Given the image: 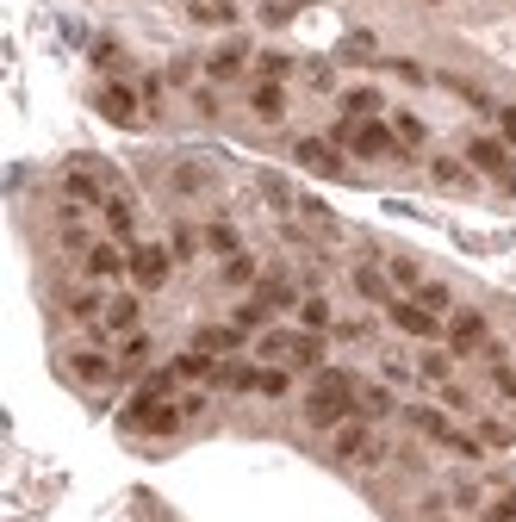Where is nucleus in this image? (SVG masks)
<instances>
[{
    "mask_svg": "<svg viewBox=\"0 0 516 522\" xmlns=\"http://www.w3.org/2000/svg\"><path fill=\"white\" fill-rule=\"evenodd\" d=\"M355 373H342V367H318V380H311V398H305V423L311 429H336V423H349L355 417Z\"/></svg>",
    "mask_w": 516,
    "mask_h": 522,
    "instance_id": "nucleus-1",
    "label": "nucleus"
},
{
    "mask_svg": "<svg viewBox=\"0 0 516 522\" xmlns=\"http://www.w3.org/2000/svg\"><path fill=\"white\" fill-rule=\"evenodd\" d=\"M330 143H336V150H349V156H361V162H374V156H392V150H398L392 125H380V119H342V125L330 131Z\"/></svg>",
    "mask_w": 516,
    "mask_h": 522,
    "instance_id": "nucleus-2",
    "label": "nucleus"
},
{
    "mask_svg": "<svg viewBox=\"0 0 516 522\" xmlns=\"http://www.w3.org/2000/svg\"><path fill=\"white\" fill-rule=\"evenodd\" d=\"M467 162H473L479 174H492L504 193H516V162H510V150H504L498 137H473V143H467Z\"/></svg>",
    "mask_w": 516,
    "mask_h": 522,
    "instance_id": "nucleus-3",
    "label": "nucleus"
},
{
    "mask_svg": "<svg viewBox=\"0 0 516 522\" xmlns=\"http://www.w3.org/2000/svg\"><path fill=\"white\" fill-rule=\"evenodd\" d=\"M168 268H175V249H162V243H131V280L143 286V293H156V286L168 280Z\"/></svg>",
    "mask_w": 516,
    "mask_h": 522,
    "instance_id": "nucleus-4",
    "label": "nucleus"
},
{
    "mask_svg": "<svg viewBox=\"0 0 516 522\" xmlns=\"http://www.w3.org/2000/svg\"><path fill=\"white\" fill-rule=\"evenodd\" d=\"M336 460H361V467H367V460H380V435L374 429H367V417H349V423H336Z\"/></svg>",
    "mask_w": 516,
    "mask_h": 522,
    "instance_id": "nucleus-5",
    "label": "nucleus"
},
{
    "mask_svg": "<svg viewBox=\"0 0 516 522\" xmlns=\"http://www.w3.org/2000/svg\"><path fill=\"white\" fill-rule=\"evenodd\" d=\"M293 156H299V168L324 174V181H342V150H336L330 137H299V143H293Z\"/></svg>",
    "mask_w": 516,
    "mask_h": 522,
    "instance_id": "nucleus-6",
    "label": "nucleus"
},
{
    "mask_svg": "<svg viewBox=\"0 0 516 522\" xmlns=\"http://www.w3.org/2000/svg\"><path fill=\"white\" fill-rule=\"evenodd\" d=\"M392 324L405 330V336H417V342H429V336H448V330L436 324V311H423L417 299H392Z\"/></svg>",
    "mask_w": 516,
    "mask_h": 522,
    "instance_id": "nucleus-7",
    "label": "nucleus"
},
{
    "mask_svg": "<svg viewBox=\"0 0 516 522\" xmlns=\"http://www.w3.org/2000/svg\"><path fill=\"white\" fill-rule=\"evenodd\" d=\"M94 106L106 112V119H112V125H137V94H131V87H125V81H106V87H100V94H94Z\"/></svg>",
    "mask_w": 516,
    "mask_h": 522,
    "instance_id": "nucleus-8",
    "label": "nucleus"
},
{
    "mask_svg": "<svg viewBox=\"0 0 516 522\" xmlns=\"http://www.w3.org/2000/svg\"><path fill=\"white\" fill-rule=\"evenodd\" d=\"M448 348H454V355L485 348V317H479V311H454V317H448Z\"/></svg>",
    "mask_w": 516,
    "mask_h": 522,
    "instance_id": "nucleus-9",
    "label": "nucleus"
},
{
    "mask_svg": "<svg viewBox=\"0 0 516 522\" xmlns=\"http://www.w3.org/2000/svg\"><path fill=\"white\" fill-rule=\"evenodd\" d=\"M81 261H88L94 280H119V274H131V249H112V243H94Z\"/></svg>",
    "mask_w": 516,
    "mask_h": 522,
    "instance_id": "nucleus-10",
    "label": "nucleus"
},
{
    "mask_svg": "<svg viewBox=\"0 0 516 522\" xmlns=\"http://www.w3.org/2000/svg\"><path fill=\"white\" fill-rule=\"evenodd\" d=\"M193 348L199 355H231V348H243V330L237 324H206V330H193Z\"/></svg>",
    "mask_w": 516,
    "mask_h": 522,
    "instance_id": "nucleus-11",
    "label": "nucleus"
},
{
    "mask_svg": "<svg viewBox=\"0 0 516 522\" xmlns=\"http://www.w3.org/2000/svg\"><path fill=\"white\" fill-rule=\"evenodd\" d=\"M69 373H75L81 386H106V380H112V361L94 355V348H75V355H69Z\"/></svg>",
    "mask_w": 516,
    "mask_h": 522,
    "instance_id": "nucleus-12",
    "label": "nucleus"
},
{
    "mask_svg": "<svg viewBox=\"0 0 516 522\" xmlns=\"http://www.w3.org/2000/svg\"><path fill=\"white\" fill-rule=\"evenodd\" d=\"M405 423H411L417 435H429V442H442V448H448V435H454V423H448L442 411H429V404H411V411H405Z\"/></svg>",
    "mask_w": 516,
    "mask_h": 522,
    "instance_id": "nucleus-13",
    "label": "nucleus"
},
{
    "mask_svg": "<svg viewBox=\"0 0 516 522\" xmlns=\"http://www.w3.org/2000/svg\"><path fill=\"white\" fill-rule=\"evenodd\" d=\"M63 193H69V206H106V199H112V193H106V187L94 181L88 168H75L69 181H63Z\"/></svg>",
    "mask_w": 516,
    "mask_h": 522,
    "instance_id": "nucleus-14",
    "label": "nucleus"
},
{
    "mask_svg": "<svg viewBox=\"0 0 516 522\" xmlns=\"http://www.w3.org/2000/svg\"><path fill=\"white\" fill-rule=\"evenodd\" d=\"M112 330H137V299H131V293L106 299V317H100V330H94V336H112Z\"/></svg>",
    "mask_w": 516,
    "mask_h": 522,
    "instance_id": "nucleus-15",
    "label": "nucleus"
},
{
    "mask_svg": "<svg viewBox=\"0 0 516 522\" xmlns=\"http://www.w3.org/2000/svg\"><path fill=\"white\" fill-rule=\"evenodd\" d=\"M212 386H224V392H255V386H262V367H243V361H224V367L212 373Z\"/></svg>",
    "mask_w": 516,
    "mask_h": 522,
    "instance_id": "nucleus-16",
    "label": "nucleus"
},
{
    "mask_svg": "<svg viewBox=\"0 0 516 522\" xmlns=\"http://www.w3.org/2000/svg\"><path fill=\"white\" fill-rule=\"evenodd\" d=\"M249 106L262 112V119H280V112H286V87L280 81H255L249 87Z\"/></svg>",
    "mask_w": 516,
    "mask_h": 522,
    "instance_id": "nucleus-17",
    "label": "nucleus"
},
{
    "mask_svg": "<svg viewBox=\"0 0 516 522\" xmlns=\"http://www.w3.org/2000/svg\"><path fill=\"white\" fill-rule=\"evenodd\" d=\"M286 361L318 373V367H324V336H318V330H299V336H293V355H286Z\"/></svg>",
    "mask_w": 516,
    "mask_h": 522,
    "instance_id": "nucleus-18",
    "label": "nucleus"
},
{
    "mask_svg": "<svg viewBox=\"0 0 516 522\" xmlns=\"http://www.w3.org/2000/svg\"><path fill=\"white\" fill-rule=\"evenodd\" d=\"M355 293L374 299V305H392V274H380V268H355Z\"/></svg>",
    "mask_w": 516,
    "mask_h": 522,
    "instance_id": "nucleus-19",
    "label": "nucleus"
},
{
    "mask_svg": "<svg viewBox=\"0 0 516 522\" xmlns=\"http://www.w3.org/2000/svg\"><path fill=\"white\" fill-rule=\"evenodd\" d=\"M187 19L193 25H231L237 7H231V0H187Z\"/></svg>",
    "mask_w": 516,
    "mask_h": 522,
    "instance_id": "nucleus-20",
    "label": "nucleus"
},
{
    "mask_svg": "<svg viewBox=\"0 0 516 522\" xmlns=\"http://www.w3.org/2000/svg\"><path fill=\"white\" fill-rule=\"evenodd\" d=\"M392 137H398V150H423V137H429V125L417 119V112H398V119H392Z\"/></svg>",
    "mask_w": 516,
    "mask_h": 522,
    "instance_id": "nucleus-21",
    "label": "nucleus"
},
{
    "mask_svg": "<svg viewBox=\"0 0 516 522\" xmlns=\"http://www.w3.org/2000/svg\"><path fill=\"white\" fill-rule=\"evenodd\" d=\"M243 63H249V50H243V44H224V50L212 56V63H206V69H212V81H231Z\"/></svg>",
    "mask_w": 516,
    "mask_h": 522,
    "instance_id": "nucleus-22",
    "label": "nucleus"
},
{
    "mask_svg": "<svg viewBox=\"0 0 516 522\" xmlns=\"http://www.w3.org/2000/svg\"><path fill=\"white\" fill-rule=\"evenodd\" d=\"M429 174H436L442 187H473V168L454 162V156H436V162H429Z\"/></svg>",
    "mask_w": 516,
    "mask_h": 522,
    "instance_id": "nucleus-23",
    "label": "nucleus"
},
{
    "mask_svg": "<svg viewBox=\"0 0 516 522\" xmlns=\"http://www.w3.org/2000/svg\"><path fill=\"white\" fill-rule=\"evenodd\" d=\"M392 411V392L386 386H361L355 392V417H386Z\"/></svg>",
    "mask_w": 516,
    "mask_h": 522,
    "instance_id": "nucleus-24",
    "label": "nucleus"
},
{
    "mask_svg": "<svg viewBox=\"0 0 516 522\" xmlns=\"http://www.w3.org/2000/svg\"><path fill=\"white\" fill-rule=\"evenodd\" d=\"M342 112H349V119H374L380 94H374V87H349V94H342Z\"/></svg>",
    "mask_w": 516,
    "mask_h": 522,
    "instance_id": "nucleus-25",
    "label": "nucleus"
},
{
    "mask_svg": "<svg viewBox=\"0 0 516 522\" xmlns=\"http://www.w3.org/2000/svg\"><path fill=\"white\" fill-rule=\"evenodd\" d=\"M293 299H299V293H293V280H286V274H268V280H262V305H268V311H286Z\"/></svg>",
    "mask_w": 516,
    "mask_h": 522,
    "instance_id": "nucleus-26",
    "label": "nucleus"
},
{
    "mask_svg": "<svg viewBox=\"0 0 516 522\" xmlns=\"http://www.w3.org/2000/svg\"><path fill=\"white\" fill-rule=\"evenodd\" d=\"M212 373H218L212 355H199V348H187V355L175 361V380H212Z\"/></svg>",
    "mask_w": 516,
    "mask_h": 522,
    "instance_id": "nucleus-27",
    "label": "nucleus"
},
{
    "mask_svg": "<svg viewBox=\"0 0 516 522\" xmlns=\"http://www.w3.org/2000/svg\"><path fill=\"white\" fill-rule=\"evenodd\" d=\"M100 212H106V230H112V237H131V199H119V193H112Z\"/></svg>",
    "mask_w": 516,
    "mask_h": 522,
    "instance_id": "nucleus-28",
    "label": "nucleus"
},
{
    "mask_svg": "<svg viewBox=\"0 0 516 522\" xmlns=\"http://www.w3.org/2000/svg\"><path fill=\"white\" fill-rule=\"evenodd\" d=\"M206 249L231 261V255H237V224H206Z\"/></svg>",
    "mask_w": 516,
    "mask_h": 522,
    "instance_id": "nucleus-29",
    "label": "nucleus"
},
{
    "mask_svg": "<svg viewBox=\"0 0 516 522\" xmlns=\"http://www.w3.org/2000/svg\"><path fill=\"white\" fill-rule=\"evenodd\" d=\"M417 305H423V311H448L454 299H448V286H442V280H417Z\"/></svg>",
    "mask_w": 516,
    "mask_h": 522,
    "instance_id": "nucleus-30",
    "label": "nucleus"
},
{
    "mask_svg": "<svg viewBox=\"0 0 516 522\" xmlns=\"http://www.w3.org/2000/svg\"><path fill=\"white\" fill-rule=\"evenodd\" d=\"M63 311H69V317H106L100 293H63Z\"/></svg>",
    "mask_w": 516,
    "mask_h": 522,
    "instance_id": "nucleus-31",
    "label": "nucleus"
},
{
    "mask_svg": "<svg viewBox=\"0 0 516 522\" xmlns=\"http://www.w3.org/2000/svg\"><path fill=\"white\" fill-rule=\"evenodd\" d=\"M299 324H305V330H330V305H324L318 293H311V299L299 305Z\"/></svg>",
    "mask_w": 516,
    "mask_h": 522,
    "instance_id": "nucleus-32",
    "label": "nucleus"
},
{
    "mask_svg": "<svg viewBox=\"0 0 516 522\" xmlns=\"http://www.w3.org/2000/svg\"><path fill=\"white\" fill-rule=\"evenodd\" d=\"M262 324H268V305H262V299L237 305V330H243V336H249V330H262Z\"/></svg>",
    "mask_w": 516,
    "mask_h": 522,
    "instance_id": "nucleus-33",
    "label": "nucleus"
},
{
    "mask_svg": "<svg viewBox=\"0 0 516 522\" xmlns=\"http://www.w3.org/2000/svg\"><path fill=\"white\" fill-rule=\"evenodd\" d=\"M255 280V261L249 255H231V261H224V286H249Z\"/></svg>",
    "mask_w": 516,
    "mask_h": 522,
    "instance_id": "nucleus-34",
    "label": "nucleus"
},
{
    "mask_svg": "<svg viewBox=\"0 0 516 522\" xmlns=\"http://www.w3.org/2000/svg\"><path fill=\"white\" fill-rule=\"evenodd\" d=\"M199 187H206V168L181 162V168H175V193H199Z\"/></svg>",
    "mask_w": 516,
    "mask_h": 522,
    "instance_id": "nucleus-35",
    "label": "nucleus"
},
{
    "mask_svg": "<svg viewBox=\"0 0 516 522\" xmlns=\"http://www.w3.org/2000/svg\"><path fill=\"white\" fill-rule=\"evenodd\" d=\"M119 355H125V361L137 367L143 355H150V336H143V330H125V342H119Z\"/></svg>",
    "mask_w": 516,
    "mask_h": 522,
    "instance_id": "nucleus-36",
    "label": "nucleus"
},
{
    "mask_svg": "<svg viewBox=\"0 0 516 522\" xmlns=\"http://www.w3.org/2000/svg\"><path fill=\"white\" fill-rule=\"evenodd\" d=\"M286 386H293V380H286L280 367H262V386H255V392H262V398H286Z\"/></svg>",
    "mask_w": 516,
    "mask_h": 522,
    "instance_id": "nucleus-37",
    "label": "nucleus"
},
{
    "mask_svg": "<svg viewBox=\"0 0 516 522\" xmlns=\"http://www.w3.org/2000/svg\"><path fill=\"white\" fill-rule=\"evenodd\" d=\"M262 355H268V361L293 355V336H286V330H268V336H262Z\"/></svg>",
    "mask_w": 516,
    "mask_h": 522,
    "instance_id": "nucleus-38",
    "label": "nucleus"
},
{
    "mask_svg": "<svg viewBox=\"0 0 516 522\" xmlns=\"http://www.w3.org/2000/svg\"><path fill=\"white\" fill-rule=\"evenodd\" d=\"M293 13H299V0H268V7H262V19H268V25H286Z\"/></svg>",
    "mask_w": 516,
    "mask_h": 522,
    "instance_id": "nucleus-39",
    "label": "nucleus"
},
{
    "mask_svg": "<svg viewBox=\"0 0 516 522\" xmlns=\"http://www.w3.org/2000/svg\"><path fill=\"white\" fill-rule=\"evenodd\" d=\"M342 56H374V32H349L342 38Z\"/></svg>",
    "mask_w": 516,
    "mask_h": 522,
    "instance_id": "nucleus-40",
    "label": "nucleus"
},
{
    "mask_svg": "<svg viewBox=\"0 0 516 522\" xmlns=\"http://www.w3.org/2000/svg\"><path fill=\"white\" fill-rule=\"evenodd\" d=\"M199 243H206V237H193V230L181 224V230H175V243H168V249H175V261H187V255H193Z\"/></svg>",
    "mask_w": 516,
    "mask_h": 522,
    "instance_id": "nucleus-41",
    "label": "nucleus"
},
{
    "mask_svg": "<svg viewBox=\"0 0 516 522\" xmlns=\"http://www.w3.org/2000/svg\"><path fill=\"white\" fill-rule=\"evenodd\" d=\"M479 442L485 448H510V429L504 423H479Z\"/></svg>",
    "mask_w": 516,
    "mask_h": 522,
    "instance_id": "nucleus-42",
    "label": "nucleus"
},
{
    "mask_svg": "<svg viewBox=\"0 0 516 522\" xmlns=\"http://www.w3.org/2000/svg\"><path fill=\"white\" fill-rule=\"evenodd\" d=\"M94 63H106V69H119V63H125V56H119V44H112V38H100V44H94Z\"/></svg>",
    "mask_w": 516,
    "mask_h": 522,
    "instance_id": "nucleus-43",
    "label": "nucleus"
},
{
    "mask_svg": "<svg viewBox=\"0 0 516 522\" xmlns=\"http://www.w3.org/2000/svg\"><path fill=\"white\" fill-rule=\"evenodd\" d=\"M492 386H498L504 398H516V367H492Z\"/></svg>",
    "mask_w": 516,
    "mask_h": 522,
    "instance_id": "nucleus-44",
    "label": "nucleus"
},
{
    "mask_svg": "<svg viewBox=\"0 0 516 522\" xmlns=\"http://www.w3.org/2000/svg\"><path fill=\"white\" fill-rule=\"evenodd\" d=\"M392 280H398V286H417L423 274H417V261H392Z\"/></svg>",
    "mask_w": 516,
    "mask_h": 522,
    "instance_id": "nucleus-45",
    "label": "nucleus"
},
{
    "mask_svg": "<svg viewBox=\"0 0 516 522\" xmlns=\"http://www.w3.org/2000/svg\"><path fill=\"white\" fill-rule=\"evenodd\" d=\"M423 380H448V355H423Z\"/></svg>",
    "mask_w": 516,
    "mask_h": 522,
    "instance_id": "nucleus-46",
    "label": "nucleus"
},
{
    "mask_svg": "<svg viewBox=\"0 0 516 522\" xmlns=\"http://www.w3.org/2000/svg\"><path fill=\"white\" fill-rule=\"evenodd\" d=\"M286 69H293V63H286V56H262V81H280Z\"/></svg>",
    "mask_w": 516,
    "mask_h": 522,
    "instance_id": "nucleus-47",
    "label": "nucleus"
},
{
    "mask_svg": "<svg viewBox=\"0 0 516 522\" xmlns=\"http://www.w3.org/2000/svg\"><path fill=\"white\" fill-rule=\"evenodd\" d=\"M498 131H504V143H516V106H498Z\"/></svg>",
    "mask_w": 516,
    "mask_h": 522,
    "instance_id": "nucleus-48",
    "label": "nucleus"
},
{
    "mask_svg": "<svg viewBox=\"0 0 516 522\" xmlns=\"http://www.w3.org/2000/svg\"><path fill=\"white\" fill-rule=\"evenodd\" d=\"M485 522H516V516H510V510H492V516H485Z\"/></svg>",
    "mask_w": 516,
    "mask_h": 522,
    "instance_id": "nucleus-49",
    "label": "nucleus"
},
{
    "mask_svg": "<svg viewBox=\"0 0 516 522\" xmlns=\"http://www.w3.org/2000/svg\"><path fill=\"white\" fill-rule=\"evenodd\" d=\"M498 510H510V516H516V491H510V498H504V504H498Z\"/></svg>",
    "mask_w": 516,
    "mask_h": 522,
    "instance_id": "nucleus-50",
    "label": "nucleus"
}]
</instances>
